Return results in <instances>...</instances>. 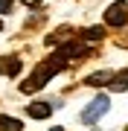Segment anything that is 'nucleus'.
Listing matches in <instances>:
<instances>
[{"mask_svg": "<svg viewBox=\"0 0 128 131\" xmlns=\"http://www.w3.org/2000/svg\"><path fill=\"white\" fill-rule=\"evenodd\" d=\"M108 108H111V99H108V93H99L96 99H90V105L85 108V111L79 114V122H85V125H93L99 117H105L108 114Z\"/></svg>", "mask_w": 128, "mask_h": 131, "instance_id": "nucleus-1", "label": "nucleus"}, {"mask_svg": "<svg viewBox=\"0 0 128 131\" xmlns=\"http://www.w3.org/2000/svg\"><path fill=\"white\" fill-rule=\"evenodd\" d=\"M105 24L108 26H125L128 24V3L125 0H114L105 9Z\"/></svg>", "mask_w": 128, "mask_h": 131, "instance_id": "nucleus-2", "label": "nucleus"}, {"mask_svg": "<svg viewBox=\"0 0 128 131\" xmlns=\"http://www.w3.org/2000/svg\"><path fill=\"white\" fill-rule=\"evenodd\" d=\"M26 114L32 119H47L50 114H52V102H32V105L26 108Z\"/></svg>", "mask_w": 128, "mask_h": 131, "instance_id": "nucleus-3", "label": "nucleus"}, {"mask_svg": "<svg viewBox=\"0 0 128 131\" xmlns=\"http://www.w3.org/2000/svg\"><path fill=\"white\" fill-rule=\"evenodd\" d=\"M20 67H24V64H20V58H18V56H9V58L0 61V70H3L6 76H18V73H20Z\"/></svg>", "mask_w": 128, "mask_h": 131, "instance_id": "nucleus-4", "label": "nucleus"}, {"mask_svg": "<svg viewBox=\"0 0 128 131\" xmlns=\"http://www.w3.org/2000/svg\"><path fill=\"white\" fill-rule=\"evenodd\" d=\"M102 35H105L102 26H90V29L82 32V41H85V44H93V41H102Z\"/></svg>", "mask_w": 128, "mask_h": 131, "instance_id": "nucleus-5", "label": "nucleus"}, {"mask_svg": "<svg viewBox=\"0 0 128 131\" xmlns=\"http://www.w3.org/2000/svg\"><path fill=\"white\" fill-rule=\"evenodd\" d=\"M111 79H114V73H111V70H99V73H93V76H87V84H108Z\"/></svg>", "mask_w": 128, "mask_h": 131, "instance_id": "nucleus-6", "label": "nucleus"}, {"mask_svg": "<svg viewBox=\"0 0 128 131\" xmlns=\"http://www.w3.org/2000/svg\"><path fill=\"white\" fill-rule=\"evenodd\" d=\"M108 88H111V90H117V93H119V90H128V70H122L117 79H111V82H108Z\"/></svg>", "mask_w": 128, "mask_h": 131, "instance_id": "nucleus-7", "label": "nucleus"}, {"mask_svg": "<svg viewBox=\"0 0 128 131\" xmlns=\"http://www.w3.org/2000/svg\"><path fill=\"white\" fill-rule=\"evenodd\" d=\"M24 131V125H20V119H15V117H3L0 114V131Z\"/></svg>", "mask_w": 128, "mask_h": 131, "instance_id": "nucleus-8", "label": "nucleus"}, {"mask_svg": "<svg viewBox=\"0 0 128 131\" xmlns=\"http://www.w3.org/2000/svg\"><path fill=\"white\" fill-rule=\"evenodd\" d=\"M12 3H15V0H0V15H9L12 12Z\"/></svg>", "mask_w": 128, "mask_h": 131, "instance_id": "nucleus-9", "label": "nucleus"}, {"mask_svg": "<svg viewBox=\"0 0 128 131\" xmlns=\"http://www.w3.org/2000/svg\"><path fill=\"white\" fill-rule=\"evenodd\" d=\"M52 131H64V128H52Z\"/></svg>", "mask_w": 128, "mask_h": 131, "instance_id": "nucleus-10", "label": "nucleus"}, {"mask_svg": "<svg viewBox=\"0 0 128 131\" xmlns=\"http://www.w3.org/2000/svg\"><path fill=\"white\" fill-rule=\"evenodd\" d=\"M0 29H3V20H0Z\"/></svg>", "mask_w": 128, "mask_h": 131, "instance_id": "nucleus-11", "label": "nucleus"}, {"mask_svg": "<svg viewBox=\"0 0 128 131\" xmlns=\"http://www.w3.org/2000/svg\"><path fill=\"white\" fill-rule=\"evenodd\" d=\"M125 131H128V128H125Z\"/></svg>", "mask_w": 128, "mask_h": 131, "instance_id": "nucleus-12", "label": "nucleus"}]
</instances>
